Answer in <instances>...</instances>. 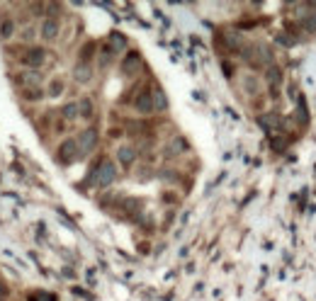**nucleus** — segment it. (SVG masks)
<instances>
[{"label":"nucleus","instance_id":"obj_1","mask_svg":"<svg viewBox=\"0 0 316 301\" xmlns=\"http://www.w3.org/2000/svg\"><path fill=\"white\" fill-rule=\"evenodd\" d=\"M114 180H117V163H112L110 158H100L88 175V182L95 187H110Z\"/></svg>","mask_w":316,"mask_h":301},{"label":"nucleus","instance_id":"obj_26","mask_svg":"<svg viewBox=\"0 0 316 301\" xmlns=\"http://www.w3.org/2000/svg\"><path fill=\"white\" fill-rule=\"evenodd\" d=\"M24 97L27 100H39L41 97V90H24Z\"/></svg>","mask_w":316,"mask_h":301},{"label":"nucleus","instance_id":"obj_13","mask_svg":"<svg viewBox=\"0 0 316 301\" xmlns=\"http://www.w3.org/2000/svg\"><path fill=\"white\" fill-rule=\"evenodd\" d=\"M22 85H24V90H41V85H44V75L39 73V71H24L22 73Z\"/></svg>","mask_w":316,"mask_h":301},{"label":"nucleus","instance_id":"obj_12","mask_svg":"<svg viewBox=\"0 0 316 301\" xmlns=\"http://www.w3.org/2000/svg\"><path fill=\"white\" fill-rule=\"evenodd\" d=\"M73 80L75 83H80V85H88L90 80H93V63H83V61H78L73 66Z\"/></svg>","mask_w":316,"mask_h":301},{"label":"nucleus","instance_id":"obj_7","mask_svg":"<svg viewBox=\"0 0 316 301\" xmlns=\"http://www.w3.org/2000/svg\"><path fill=\"white\" fill-rule=\"evenodd\" d=\"M134 110L141 114V117H149V114L156 112V110H153V95H151V88L141 90V93L134 97Z\"/></svg>","mask_w":316,"mask_h":301},{"label":"nucleus","instance_id":"obj_11","mask_svg":"<svg viewBox=\"0 0 316 301\" xmlns=\"http://www.w3.org/2000/svg\"><path fill=\"white\" fill-rule=\"evenodd\" d=\"M222 39H224V44H226L229 51H243V49H246V37H243L241 32L229 29V32H224Z\"/></svg>","mask_w":316,"mask_h":301},{"label":"nucleus","instance_id":"obj_4","mask_svg":"<svg viewBox=\"0 0 316 301\" xmlns=\"http://www.w3.org/2000/svg\"><path fill=\"white\" fill-rule=\"evenodd\" d=\"M144 71V58L139 51H129L127 56L122 58V75L127 78H136V75Z\"/></svg>","mask_w":316,"mask_h":301},{"label":"nucleus","instance_id":"obj_10","mask_svg":"<svg viewBox=\"0 0 316 301\" xmlns=\"http://www.w3.org/2000/svg\"><path fill=\"white\" fill-rule=\"evenodd\" d=\"M282 68H280L278 63H273V66H268L265 68V83L270 85V90H273V97H278V90L280 85H282Z\"/></svg>","mask_w":316,"mask_h":301},{"label":"nucleus","instance_id":"obj_19","mask_svg":"<svg viewBox=\"0 0 316 301\" xmlns=\"http://www.w3.org/2000/svg\"><path fill=\"white\" fill-rule=\"evenodd\" d=\"M299 27H302L307 34H314L316 32V12H304V15H299Z\"/></svg>","mask_w":316,"mask_h":301},{"label":"nucleus","instance_id":"obj_5","mask_svg":"<svg viewBox=\"0 0 316 301\" xmlns=\"http://www.w3.org/2000/svg\"><path fill=\"white\" fill-rule=\"evenodd\" d=\"M258 124H261L263 132L268 134H278L282 132V127H285V122H282V114L275 112V110H270V112H263L258 117Z\"/></svg>","mask_w":316,"mask_h":301},{"label":"nucleus","instance_id":"obj_15","mask_svg":"<svg viewBox=\"0 0 316 301\" xmlns=\"http://www.w3.org/2000/svg\"><path fill=\"white\" fill-rule=\"evenodd\" d=\"M241 88L246 90L248 95H261L263 90V83H261V78L256 73H246L241 78Z\"/></svg>","mask_w":316,"mask_h":301},{"label":"nucleus","instance_id":"obj_23","mask_svg":"<svg viewBox=\"0 0 316 301\" xmlns=\"http://www.w3.org/2000/svg\"><path fill=\"white\" fill-rule=\"evenodd\" d=\"M93 58H95V44L93 41H88V44L80 49V61H83V63H90Z\"/></svg>","mask_w":316,"mask_h":301},{"label":"nucleus","instance_id":"obj_16","mask_svg":"<svg viewBox=\"0 0 316 301\" xmlns=\"http://www.w3.org/2000/svg\"><path fill=\"white\" fill-rule=\"evenodd\" d=\"M107 46H110L114 54H122V51H127V37H124L122 32H110Z\"/></svg>","mask_w":316,"mask_h":301},{"label":"nucleus","instance_id":"obj_2","mask_svg":"<svg viewBox=\"0 0 316 301\" xmlns=\"http://www.w3.org/2000/svg\"><path fill=\"white\" fill-rule=\"evenodd\" d=\"M75 141H78V150H80V155H90L95 149H97V141H100V134L97 129H83V132L75 136Z\"/></svg>","mask_w":316,"mask_h":301},{"label":"nucleus","instance_id":"obj_20","mask_svg":"<svg viewBox=\"0 0 316 301\" xmlns=\"http://www.w3.org/2000/svg\"><path fill=\"white\" fill-rule=\"evenodd\" d=\"M61 117L66 119V122H75L80 114H78V102H66L63 107H61Z\"/></svg>","mask_w":316,"mask_h":301},{"label":"nucleus","instance_id":"obj_21","mask_svg":"<svg viewBox=\"0 0 316 301\" xmlns=\"http://www.w3.org/2000/svg\"><path fill=\"white\" fill-rule=\"evenodd\" d=\"M63 90H66V83H63L61 78H54V80L49 83V88H46V95H49V97H58V95H63Z\"/></svg>","mask_w":316,"mask_h":301},{"label":"nucleus","instance_id":"obj_8","mask_svg":"<svg viewBox=\"0 0 316 301\" xmlns=\"http://www.w3.org/2000/svg\"><path fill=\"white\" fill-rule=\"evenodd\" d=\"M44 61H46V51H44L41 46H32V49H27V54L22 56V63H24L29 71H39Z\"/></svg>","mask_w":316,"mask_h":301},{"label":"nucleus","instance_id":"obj_3","mask_svg":"<svg viewBox=\"0 0 316 301\" xmlns=\"http://www.w3.org/2000/svg\"><path fill=\"white\" fill-rule=\"evenodd\" d=\"M80 158V150H78V141L75 139H66V141H61V146H58V163L61 165H71Z\"/></svg>","mask_w":316,"mask_h":301},{"label":"nucleus","instance_id":"obj_17","mask_svg":"<svg viewBox=\"0 0 316 301\" xmlns=\"http://www.w3.org/2000/svg\"><path fill=\"white\" fill-rule=\"evenodd\" d=\"M151 95H153V110H156V112H166V110H168V97H166V90L156 85V88L151 90Z\"/></svg>","mask_w":316,"mask_h":301},{"label":"nucleus","instance_id":"obj_18","mask_svg":"<svg viewBox=\"0 0 316 301\" xmlns=\"http://www.w3.org/2000/svg\"><path fill=\"white\" fill-rule=\"evenodd\" d=\"M78 114H80V119H93L95 102L90 97H80V100H78Z\"/></svg>","mask_w":316,"mask_h":301},{"label":"nucleus","instance_id":"obj_22","mask_svg":"<svg viewBox=\"0 0 316 301\" xmlns=\"http://www.w3.org/2000/svg\"><path fill=\"white\" fill-rule=\"evenodd\" d=\"M97 56H100V68H107V66L112 63V61H114V56H117V54H114V51H112L110 46L105 44V46L100 49V54H97Z\"/></svg>","mask_w":316,"mask_h":301},{"label":"nucleus","instance_id":"obj_9","mask_svg":"<svg viewBox=\"0 0 316 301\" xmlns=\"http://www.w3.org/2000/svg\"><path fill=\"white\" fill-rule=\"evenodd\" d=\"M136 158H139V150L134 149L131 144H124V146L117 149V163H119L124 170H129L131 165L136 163Z\"/></svg>","mask_w":316,"mask_h":301},{"label":"nucleus","instance_id":"obj_28","mask_svg":"<svg viewBox=\"0 0 316 301\" xmlns=\"http://www.w3.org/2000/svg\"><path fill=\"white\" fill-rule=\"evenodd\" d=\"M32 34H34V32H32V29H24V32H22V39H24V41H32Z\"/></svg>","mask_w":316,"mask_h":301},{"label":"nucleus","instance_id":"obj_24","mask_svg":"<svg viewBox=\"0 0 316 301\" xmlns=\"http://www.w3.org/2000/svg\"><path fill=\"white\" fill-rule=\"evenodd\" d=\"M0 37L2 39L12 37V19H2V22H0Z\"/></svg>","mask_w":316,"mask_h":301},{"label":"nucleus","instance_id":"obj_25","mask_svg":"<svg viewBox=\"0 0 316 301\" xmlns=\"http://www.w3.org/2000/svg\"><path fill=\"white\" fill-rule=\"evenodd\" d=\"M278 41L282 44V46H295V44H297V39H295V34H287V32H282V34H278Z\"/></svg>","mask_w":316,"mask_h":301},{"label":"nucleus","instance_id":"obj_6","mask_svg":"<svg viewBox=\"0 0 316 301\" xmlns=\"http://www.w3.org/2000/svg\"><path fill=\"white\" fill-rule=\"evenodd\" d=\"M58 32H61V24H58V19L56 17H44L41 19V24H39V37L44 39V41H56L58 39Z\"/></svg>","mask_w":316,"mask_h":301},{"label":"nucleus","instance_id":"obj_27","mask_svg":"<svg viewBox=\"0 0 316 301\" xmlns=\"http://www.w3.org/2000/svg\"><path fill=\"white\" fill-rule=\"evenodd\" d=\"M7 294H10V289H7V284H2V282H0V301L5 299Z\"/></svg>","mask_w":316,"mask_h":301},{"label":"nucleus","instance_id":"obj_14","mask_svg":"<svg viewBox=\"0 0 316 301\" xmlns=\"http://www.w3.org/2000/svg\"><path fill=\"white\" fill-rule=\"evenodd\" d=\"M187 150V141L183 136H173L170 141L166 144V155L168 158H178V155H183Z\"/></svg>","mask_w":316,"mask_h":301}]
</instances>
